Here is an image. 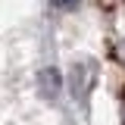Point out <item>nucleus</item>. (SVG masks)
Here are the masks:
<instances>
[{"label": "nucleus", "instance_id": "1", "mask_svg": "<svg viewBox=\"0 0 125 125\" xmlns=\"http://www.w3.org/2000/svg\"><path fill=\"white\" fill-rule=\"evenodd\" d=\"M81 0H56V6H62V10H75Z\"/></svg>", "mask_w": 125, "mask_h": 125}]
</instances>
